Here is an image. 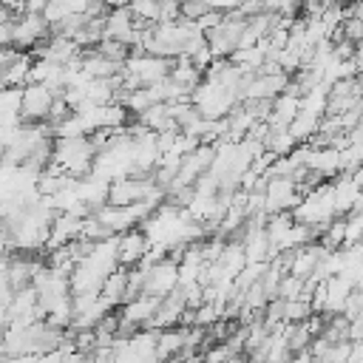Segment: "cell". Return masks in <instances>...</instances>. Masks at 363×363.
Wrapping results in <instances>:
<instances>
[{"label": "cell", "instance_id": "1", "mask_svg": "<svg viewBox=\"0 0 363 363\" xmlns=\"http://www.w3.org/2000/svg\"><path fill=\"white\" fill-rule=\"evenodd\" d=\"M96 159V147L91 136H71V139H54L51 150V164L60 167L71 179H82L91 173Z\"/></svg>", "mask_w": 363, "mask_h": 363}, {"label": "cell", "instance_id": "2", "mask_svg": "<svg viewBox=\"0 0 363 363\" xmlns=\"http://www.w3.org/2000/svg\"><path fill=\"white\" fill-rule=\"evenodd\" d=\"M54 99H57V94H54L48 85L28 82V85L23 88V94H20V119H23L26 125H45Z\"/></svg>", "mask_w": 363, "mask_h": 363}, {"label": "cell", "instance_id": "3", "mask_svg": "<svg viewBox=\"0 0 363 363\" xmlns=\"http://www.w3.org/2000/svg\"><path fill=\"white\" fill-rule=\"evenodd\" d=\"M9 28H11V45L20 48V51L37 48V45L48 37V31H51V26L45 23L43 14H26V11L17 14Z\"/></svg>", "mask_w": 363, "mask_h": 363}, {"label": "cell", "instance_id": "4", "mask_svg": "<svg viewBox=\"0 0 363 363\" xmlns=\"http://www.w3.org/2000/svg\"><path fill=\"white\" fill-rule=\"evenodd\" d=\"M147 252H150V241L142 233V227H133V230L116 235V258H119L122 269H133L136 264L145 261Z\"/></svg>", "mask_w": 363, "mask_h": 363}, {"label": "cell", "instance_id": "5", "mask_svg": "<svg viewBox=\"0 0 363 363\" xmlns=\"http://www.w3.org/2000/svg\"><path fill=\"white\" fill-rule=\"evenodd\" d=\"M74 190H77L79 204H82L88 213H94L96 207L108 204V190H111V182H105V179H99V176L88 173V176H82V179H74Z\"/></svg>", "mask_w": 363, "mask_h": 363}, {"label": "cell", "instance_id": "6", "mask_svg": "<svg viewBox=\"0 0 363 363\" xmlns=\"http://www.w3.org/2000/svg\"><path fill=\"white\" fill-rule=\"evenodd\" d=\"M113 309H119L125 301H128V269H116V272H111L108 275V281L102 284V292H99Z\"/></svg>", "mask_w": 363, "mask_h": 363}, {"label": "cell", "instance_id": "7", "mask_svg": "<svg viewBox=\"0 0 363 363\" xmlns=\"http://www.w3.org/2000/svg\"><path fill=\"white\" fill-rule=\"evenodd\" d=\"M286 363H315V357H312V352L306 349V352H295V354H289Z\"/></svg>", "mask_w": 363, "mask_h": 363}, {"label": "cell", "instance_id": "8", "mask_svg": "<svg viewBox=\"0 0 363 363\" xmlns=\"http://www.w3.org/2000/svg\"><path fill=\"white\" fill-rule=\"evenodd\" d=\"M11 20H14V11H11V9H9V6L0 0V26H9Z\"/></svg>", "mask_w": 363, "mask_h": 363}, {"label": "cell", "instance_id": "9", "mask_svg": "<svg viewBox=\"0 0 363 363\" xmlns=\"http://www.w3.org/2000/svg\"><path fill=\"white\" fill-rule=\"evenodd\" d=\"M230 363H247V360H244V354H241V357H233Z\"/></svg>", "mask_w": 363, "mask_h": 363}, {"label": "cell", "instance_id": "10", "mask_svg": "<svg viewBox=\"0 0 363 363\" xmlns=\"http://www.w3.org/2000/svg\"><path fill=\"white\" fill-rule=\"evenodd\" d=\"M3 91H6V82H3V77H0V94H3Z\"/></svg>", "mask_w": 363, "mask_h": 363}]
</instances>
